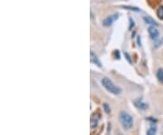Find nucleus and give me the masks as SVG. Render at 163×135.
<instances>
[{
	"mask_svg": "<svg viewBox=\"0 0 163 135\" xmlns=\"http://www.w3.org/2000/svg\"><path fill=\"white\" fill-rule=\"evenodd\" d=\"M135 105H136L138 108L141 109V110H146V109L148 108V104H145L144 102H142L141 100L136 101V102H135Z\"/></svg>",
	"mask_w": 163,
	"mask_h": 135,
	"instance_id": "nucleus-7",
	"label": "nucleus"
},
{
	"mask_svg": "<svg viewBox=\"0 0 163 135\" xmlns=\"http://www.w3.org/2000/svg\"><path fill=\"white\" fill-rule=\"evenodd\" d=\"M148 32H149V34L150 36V38L152 39H157L158 37V30L157 29L156 26H150L148 29Z\"/></svg>",
	"mask_w": 163,
	"mask_h": 135,
	"instance_id": "nucleus-4",
	"label": "nucleus"
},
{
	"mask_svg": "<svg viewBox=\"0 0 163 135\" xmlns=\"http://www.w3.org/2000/svg\"><path fill=\"white\" fill-rule=\"evenodd\" d=\"M156 132H157L156 126L155 125H151L149 128V130H147V135H156Z\"/></svg>",
	"mask_w": 163,
	"mask_h": 135,
	"instance_id": "nucleus-8",
	"label": "nucleus"
},
{
	"mask_svg": "<svg viewBox=\"0 0 163 135\" xmlns=\"http://www.w3.org/2000/svg\"><path fill=\"white\" fill-rule=\"evenodd\" d=\"M125 56L127 57V60H128V61H129L130 63H131V57H130V56H129V55H128L127 53H125Z\"/></svg>",
	"mask_w": 163,
	"mask_h": 135,
	"instance_id": "nucleus-14",
	"label": "nucleus"
},
{
	"mask_svg": "<svg viewBox=\"0 0 163 135\" xmlns=\"http://www.w3.org/2000/svg\"><path fill=\"white\" fill-rule=\"evenodd\" d=\"M99 120H100V114H96V112L92 114V116H91V128L92 129L95 128L98 125Z\"/></svg>",
	"mask_w": 163,
	"mask_h": 135,
	"instance_id": "nucleus-5",
	"label": "nucleus"
},
{
	"mask_svg": "<svg viewBox=\"0 0 163 135\" xmlns=\"http://www.w3.org/2000/svg\"><path fill=\"white\" fill-rule=\"evenodd\" d=\"M144 21L147 23V24H150L151 26H157V23L149 16H145L144 17Z\"/></svg>",
	"mask_w": 163,
	"mask_h": 135,
	"instance_id": "nucleus-9",
	"label": "nucleus"
},
{
	"mask_svg": "<svg viewBox=\"0 0 163 135\" xmlns=\"http://www.w3.org/2000/svg\"><path fill=\"white\" fill-rule=\"evenodd\" d=\"M118 18H119V15H118V14L111 15V16H109L108 17H106V18L103 20L102 24H103L104 26H112Z\"/></svg>",
	"mask_w": 163,
	"mask_h": 135,
	"instance_id": "nucleus-3",
	"label": "nucleus"
},
{
	"mask_svg": "<svg viewBox=\"0 0 163 135\" xmlns=\"http://www.w3.org/2000/svg\"><path fill=\"white\" fill-rule=\"evenodd\" d=\"M157 78L159 82H163V69H158L157 72Z\"/></svg>",
	"mask_w": 163,
	"mask_h": 135,
	"instance_id": "nucleus-10",
	"label": "nucleus"
},
{
	"mask_svg": "<svg viewBox=\"0 0 163 135\" xmlns=\"http://www.w3.org/2000/svg\"><path fill=\"white\" fill-rule=\"evenodd\" d=\"M103 107L105 108V112H106L107 113L110 112V108H109V106H108L107 104H104V105H103Z\"/></svg>",
	"mask_w": 163,
	"mask_h": 135,
	"instance_id": "nucleus-13",
	"label": "nucleus"
},
{
	"mask_svg": "<svg viewBox=\"0 0 163 135\" xmlns=\"http://www.w3.org/2000/svg\"><path fill=\"white\" fill-rule=\"evenodd\" d=\"M123 8H125V9H129V10H135V11H140V9L139 8H134V7H122Z\"/></svg>",
	"mask_w": 163,
	"mask_h": 135,
	"instance_id": "nucleus-12",
	"label": "nucleus"
},
{
	"mask_svg": "<svg viewBox=\"0 0 163 135\" xmlns=\"http://www.w3.org/2000/svg\"><path fill=\"white\" fill-rule=\"evenodd\" d=\"M157 16L159 19H163V7H159L157 10Z\"/></svg>",
	"mask_w": 163,
	"mask_h": 135,
	"instance_id": "nucleus-11",
	"label": "nucleus"
},
{
	"mask_svg": "<svg viewBox=\"0 0 163 135\" xmlns=\"http://www.w3.org/2000/svg\"><path fill=\"white\" fill-rule=\"evenodd\" d=\"M120 122L124 130H131L133 126V118L127 112H122L120 113Z\"/></svg>",
	"mask_w": 163,
	"mask_h": 135,
	"instance_id": "nucleus-2",
	"label": "nucleus"
},
{
	"mask_svg": "<svg viewBox=\"0 0 163 135\" xmlns=\"http://www.w3.org/2000/svg\"><path fill=\"white\" fill-rule=\"evenodd\" d=\"M101 84L103 85V87L107 90L108 92H110L113 94L118 95L121 94V89L118 86H116L109 78H106V77L102 78Z\"/></svg>",
	"mask_w": 163,
	"mask_h": 135,
	"instance_id": "nucleus-1",
	"label": "nucleus"
},
{
	"mask_svg": "<svg viewBox=\"0 0 163 135\" xmlns=\"http://www.w3.org/2000/svg\"><path fill=\"white\" fill-rule=\"evenodd\" d=\"M91 62L93 63L94 64L98 65L99 67H101V62H100L98 56H97L92 51H91Z\"/></svg>",
	"mask_w": 163,
	"mask_h": 135,
	"instance_id": "nucleus-6",
	"label": "nucleus"
}]
</instances>
